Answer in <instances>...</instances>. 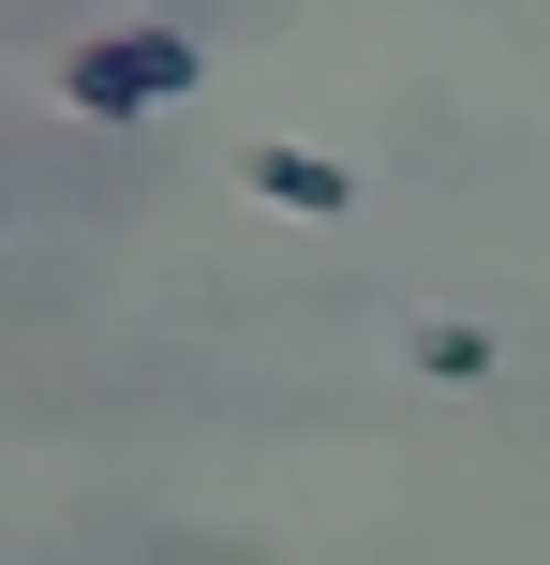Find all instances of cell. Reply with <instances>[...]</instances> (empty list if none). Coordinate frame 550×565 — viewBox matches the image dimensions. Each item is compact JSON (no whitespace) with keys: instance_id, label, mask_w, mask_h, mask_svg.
Segmentation results:
<instances>
[{"instance_id":"obj_1","label":"cell","mask_w":550,"mask_h":565,"mask_svg":"<svg viewBox=\"0 0 550 565\" xmlns=\"http://www.w3.org/2000/svg\"><path fill=\"white\" fill-rule=\"evenodd\" d=\"M179 89H194V45H179L164 15H134V30H89V45L60 60V105H75V119H164Z\"/></svg>"},{"instance_id":"obj_2","label":"cell","mask_w":550,"mask_h":565,"mask_svg":"<svg viewBox=\"0 0 550 565\" xmlns=\"http://www.w3.org/2000/svg\"><path fill=\"white\" fill-rule=\"evenodd\" d=\"M238 179H254V194L283 209V224H343V209H357V179L327 164V149H283V135H268V149H254Z\"/></svg>"},{"instance_id":"obj_3","label":"cell","mask_w":550,"mask_h":565,"mask_svg":"<svg viewBox=\"0 0 550 565\" xmlns=\"http://www.w3.org/2000/svg\"><path fill=\"white\" fill-rule=\"evenodd\" d=\"M417 358H432L446 387H476V372H492V342H476V328H417Z\"/></svg>"}]
</instances>
